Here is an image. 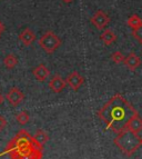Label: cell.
<instances>
[{
	"mask_svg": "<svg viewBox=\"0 0 142 159\" xmlns=\"http://www.w3.org/2000/svg\"><path fill=\"white\" fill-rule=\"evenodd\" d=\"M137 112L129 101L120 93L112 96L98 111V117L105 124V129L119 134L126 129V124Z\"/></svg>",
	"mask_w": 142,
	"mask_h": 159,
	"instance_id": "cell-1",
	"label": "cell"
},
{
	"mask_svg": "<svg viewBox=\"0 0 142 159\" xmlns=\"http://www.w3.org/2000/svg\"><path fill=\"white\" fill-rule=\"evenodd\" d=\"M43 146L27 130L21 129L7 145V154L11 159H41Z\"/></svg>",
	"mask_w": 142,
	"mask_h": 159,
	"instance_id": "cell-2",
	"label": "cell"
},
{
	"mask_svg": "<svg viewBox=\"0 0 142 159\" xmlns=\"http://www.w3.org/2000/svg\"><path fill=\"white\" fill-rule=\"evenodd\" d=\"M113 143L126 157H131L142 146V139L140 136L129 129L120 131L113 139Z\"/></svg>",
	"mask_w": 142,
	"mask_h": 159,
	"instance_id": "cell-3",
	"label": "cell"
},
{
	"mask_svg": "<svg viewBox=\"0 0 142 159\" xmlns=\"http://www.w3.org/2000/svg\"><path fill=\"white\" fill-rule=\"evenodd\" d=\"M61 45L60 38L53 31H47L39 39V46L47 53H53Z\"/></svg>",
	"mask_w": 142,
	"mask_h": 159,
	"instance_id": "cell-4",
	"label": "cell"
},
{
	"mask_svg": "<svg viewBox=\"0 0 142 159\" xmlns=\"http://www.w3.org/2000/svg\"><path fill=\"white\" fill-rule=\"evenodd\" d=\"M90 21L93 26L99 30L104 29L105 27L108 26L109 22H110V17L102 10H98L95 12V15L91 17Z\"/></svg>",
	"mask_w": 142,
	"mask_h": 159,
	"instance_id": "cell-5",
	"label": "cell"
},
{
	"mask_svg": "<svg viewBox=\"0 0 142 159\" xmlns=\"http://www.w3.org/2000/svg\"><path fill=\"white\" fill-rule=\"evenodd\" d=\"M6 99L10 103L12 107H17L18 105H20L24 99V93L17 87H13L11 88L10 90L7 93L6 95Z\"/></svg>",
	"mask_w": 142,
	"mask_h": 159,
	"instance_id": "cell-6",
	"label": "cell"
},
{
	"mask_svg": "<svg viewBox=\"0 0 142 159\" xmlns=\"http://www.w3.org/2000/svg\"><path fill=\"white\" fill-rule=\"evenodd\" d=\"M66 81L72 90L77 91L84 84V78L78 71H72L71 74L68 75Z\"/></svg>",
	"mask_w": 142,
	"mask_h": 159,
	"instance_id": "cell-7",
	"label": "cell"
},
{
	"mask_svg": "<svg viewBox=\"0 0 142 159\" xmlns=\"http://www.w3.org/2000/svg\"><path fill=\"white\" fill-rule=\"evenodd\" d=\"M67 85H68V84H67L66 79H63L61 76H59V75L53 76V77L51 78L50 81H49V84H48V86H49V88H50V90L55 93H62V90L67 87Z\"/></svg>",
	"mask_w": 142,
	"mask_h": 159,
	"instance_id": "cell-8",
	"label": "cell"
},
{
	"mask_svg": "<svg viewBox=\"0 0 142 159\" xmlns=\"http://www.w3.org/2000/svg\"><path fill=\"white\" fill-rule=\"evenodd\" d=\"M126 129L131 130V131H133V133H135V134H139L142 131V119H141V117H140V115L138 114V111L135 112V114L131 117V119L128 121Z\"/></svg>",
	"mask_w": 142,
	"mask_h": 159,
	"instance_id": "cell-9",
	"label": "cell"
},
{
	"mask_svg": "<svg viewBox=\"0 0 142 159\" xmlns=\"http://www.w3.org/2000/svg\"><path fill=\"white\" fill-rule=\"evenodd\" d=\"M123 64L126 65V67L129 69V70L134 71V70H137V69L141 66V59H140V57H138L134 52H130L129 55L126 57Z\"/></svg>",
	"mask_w": 142,
	"mask_h": 159,
	"instance_id": "cell-10",
	"label": "cell"
},
{
	"mask_svg": "<svg viewBox=\"0 0 142 159\" xmlns=\"http://www.w3.org/2000/svg\"><path fill=\"white\" fill-rule=\"evenodd\" d=\"M32 74H33L34 78H36L38 81H45V80H47L48 78H49V76H50V70L48 69L47 66L41 64L32 70Z\"/></svg>",
	"mask_w": 142,
	"mask_h": 159,
	"instance_id": "cell-11",
	"label": "cell"
},
{
	"mask_svg": "<svg viewBox=\"0 0 142 159\" xmlns=\"http://www.w3.org/2000/svg\"><path fill=\"white\" fill-rule=\"evenodd\" d=\"M19 40L24 46H30L36 40V34H34V32L31 29L26 28V29L22 30L20 32V34H19Z\"/></svg>",
	"mask_w": 142,
	"mask_h": 159,
	"instance_id": "cell-12",
	"label": "cell"
},
{
	"mask_svg": "<svg viewBox=\"0 0 142 159\" xmlns=\"http://www.w3.org/2000/svg\"><path fill=\"white\" fill-rule=\"evenodd\" d=\"M100 39L105 46H110L117 40V34L110 29H105L102 34H100Z\"/></svg>",
	"mask_w": 142,
	"mask_h": 159,
	"instance_id": "cell-13",
	"label": "cell"
},
{
	"mask_svg": "<svg viewBox=\"0 0 142 159\" xmlns=\"http://www.w3.org/2000/svg\"><path fill=\"white\" fill-rule=\"evenodd\" d=\"M126 25H128L132 30H134L142 26V19L140 18L138 15H132V16H130L129 18H128V20H126Z\"/></svg>",
	"mask_w": 142,
	"mask_h": 159,
	"instance_id": "cell-14",
	"label": "cell"
},
{
	"mask_svg": "<svg viewBox=\"0 0 142 159\" xmlns=\"http://www.w3.org/2000/svg\"><path fill=\"white\" fill-rule=\"evenodd\" d=\"M33 137L40 145H42V146H45V143H48V140H49V135H48L47 131L43 129H38Z\"/></svg>",
	"mask_w": 142,
	"mask_h": 159,
	"instance_id": "cell-15",
	"label": "cell"
},
{
	"mask_svg": "<svg viewBox=\"0 0 142 159\" xmlns=\"http://www.w3.org/2000/svg\"><path fill=\"white\" fill-rule=\"evenodd\" d=\"M17 64H18V59H17V57L15 56V55H12V53L7 55V56L5 57V59H3V65H5V67L7 69L15 68V67L17 66Z\"/></svg>",
	"mask_w": 142,
	"mask_h": 159,
	"instance_id": "cell-16",
	"label": "cell"
},
{
	"mask_svg": "<svg viewBox=\"0 0 142 159\" xmlns=\"http://www.w3.org/2000/svg\"><path fill=\"white\" fill-rule=\"evenodd\" d=\"M16 120L19 122V124H20V125H26V124H28V122H29L30 116L27 111L22 110V111L18 112V114L16 115Z\"/></svg>",
	"mask_w": 142,
	"mask_h": 159,
	"instance_id": "cell-17",
	"label": "cell"
},
{
	"mask_svg": "<svg viewBox=\"0 0 142 159\" xmlns=\"http://www.w3.org/2000/svg\"><path fill=\"white\" fill-rule=\"evenodd\" d=\"M111 59H112V61L114 64H123L126 57H124L123 55H122V52H120V51H114V52L111 55Z\"/></svg>",
	"mask_w": 142,
	"mask_h": 159,
	"instance_id": "cell-18",
	"label": "cell"
},
{
	"mask_svg": "<svg viewBox=\"0 0 142 159\" xmlns=\"http://www.w3.org/2000/svg\"><path fill=\"white\" fill-rule=\"evenodd\" d=\"M132 36L140 45H142V26L137 28V29L132 30Z\"/></svg>",
	"mask_w": 142,
	"mask_h": 159,
	"instance_id": "cell-19",
	"label": "cell"
},
{
	"mask_svg": "<svg viewBox=\"0 0 142 159\" xmlns=\"http://www.w3.org/2000/svg\"><path fill=\"white\" fill-rule=\"evenodd\" d=\"M8 122H7V119H6L3 116H0V133L5 130V128L7 127Z\"/></svg>",
	"mask_w": 142,
	"mask_h": 159,
	"instance_id": "cell-20",
	"label": "cell"
},
{
	"mask_svg": "<svg viewBox=\"0 0 142 159\" xmlns=\"http://www.w3.org/2000/svg\"><path fill=\"white\" fill-rule=\"evenodd\" d=\"M73 1V0H62V2H64V3H71Z\"/></svg>",
	"mask_w": 142,
	"mask_h": 159,
	"instance_id": "cell-21",
	"label": "cell"
},
{
	"mask_svg": "<svg viewBox=\"0 0 142 159\" xmlns=\"http://www.w3.org/2000/svg\"><path fill=\"white\" fill-rule=\"evenodd\" d=\"M3 29H5V28H3V25L1 24V22H0V32H2Z\"/></svg>",
	"mask_w": 142,
	"mask_h": 159,
	"instance_id": "cell-22",
	"label": "cell"
},
{
	"mask_svg": "<svg viewBox=\"0 0 142 159\" xmlns=\"http://www.w3.org/2000/svg\"><path fill=\"white\" fill-rule=\"evenodd\" d=\"M2 102H3V97H2V95L0 93V105H1Z\"/></svg>",
	"mask_w": 142,
	"mask_h": 159,
	"instance_id": "cell-23",
	"label": "cell"
},
{
	"mask_svg": "<svg viewBox=\"0 0 142 159\" xmlns=\"http://www.w3.org/2000/svg\"><path fill=\"white\" fill-rule=\"evenodd\" d=\"M0 36H1V32H0Z\"/></svg>",
	"mask_w": 142,
	"mask_h": 159,
	"instance_id": "cell-24",
	"label": "cell"
}]
</instances>
